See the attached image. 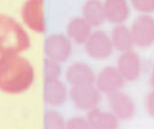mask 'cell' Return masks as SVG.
<instances>
[{
    "mask_svg": "<svg viewBox=\"0 0 154 129\" xmlns=\"http://www.w3.org/2000/svg\"><path fill=\"white\" fill-rule=\"evenodd\" d=\"M34 69L28 60L17 54L0 57V90L11 94L26 90L34 80Z\"/></svg>",
    "mask_w": 154,
    "mask_h": 129,
    "instance_id": "1",
    "label": "cell"
},
{
    "mask_svg": "<svg viewBox=\"0 0 154 129\" xmlns=\"http://www.w3.org/2000/svg\"><path fill=\"white\" fill-rule=\"evenodd\" d=\"M29 37L14 19L0 14V54H16L30 46Z\"/></svg>",
    "mask_w": 154,
    "mask_h": 129,
    "instance_id": "2",
    "label": "cell"
},
{
    "mask_svg": "<svg viewBox=\"0 0 154 129\" xmlns=\"http://www.w3.org/2000/svg\"><path fill=\"white\" fill-rule=\"evenodd\" d=\"M134 43L143 48L154 43V19L149 14H141L137 17L130 29Z\"/></svg>",
    "mask_w": 154,
    "mask_h": 129,
    "instance_id": "3",
    "label": "cell"
},
{
    "mask_svg": "<svg viewBox=\"0 0 154 129\" xmlns=\"http://www.w3.org/2000/svg\"><path fill=\"white\" fill-rule=\"evenodd\" d=\"M84 44L87 54L96 60L108 58L113 50L109 36L102 30H97L91 33Z\"/></svg>",
    "mask_w": 154,
    "mask_h": 129,
    "instance_id": "4",
    "label": "cell"
},
{
    "mask_svg": "<svg viewBox=\"0 0 154 129\" xmlns=\"http://www.w3.org/2000/svg\"><path fill=\"white\" fill-rule=\"evenodd\" d=\"M70 95L75 106L81 110L96 108L100 99V92L93 84L72 87Z\"/></svg>",
    "mask_w": 154,
    "mask_h": 129,
    "instance_id": "5",
    "label": "cell"
},
{
    "mask_svg": "<svg viewBox=\"0 0 154 129\" xmlns=\"http://www.w3.org/2000/svg\"><path fill=\"white\" fill-rule=\"evenodd\" d=\"M22 17L24 23L31 30L43 33L45 31L43 1H28L22 8Z\"/></svg>",
    "mask_w": 154,
    "mask_h": 129,
    "instance_id": "6",
    "label": "cell"
},
{
    "mask_svg": "<svg viewBox=\"0 0 154 129\" xmlns=\"http://www.w3.org/2000/svg\"><path fill=\"white\" fill-rule=\"evenodd\" d=\"M116 68L124 80L135 81L141 72V59L138 54L132 49L122 52L117 59Z\"/></svg>",
    "mask_w": 154,
    "mask_h": 129,
    "instance_id": "7",
    "label": "cell"
},
{
    "mask_svg": "<svg viewBox=\"0 0 154 129\" xmlns=\"http://www.w3.org/2000/svg\"><path fill=\"white\" fill-rule=\"evenodd\" d=\"M95 81L99 91L109 95L120 91L125 80L116 67L108 66L101 69Z\"/></svg>",
    "mask_w": 154,
    "mask_h": 129,
    "instance_id": "8",
    "label": "cell"
},
{
    "mask_svg": "<svg viewBox=\"0 0 154 129\" xmlns=\"http://www.w3.org/2000/svg\"><path fill=\"white\" fill-rule=\"evenodd\" d=\"M72 45L69 39L60 34L49 36L45 43V52L49 59L56 62L64 61L69 57Z\"/></svg>",
    "mask_w": 154,
    "mask_h": 129,
    "instance_id": "9",
    "label": "cell"
},
{
    "mask_svg": "<svg viewBox=\"0 0 154 129\" xmlns=\"http://www.w3.org/2000/svg\"><path fill=\"white\" fill-rule=\"evenodd\" d=\"M108 105L117 119H128L135 113L134 103L127 94L118 91L108 95Z\"/></svg>",
    "mask_w": 154,
    "mask_h": 129,
    "instance_id": "10",
    "label": "cell"
},
{
    "mask_svg": "<svg viewBox=\"0 0 154 129\" xmlns=\"http://www.w3.org/2000/svg\"><path fill=\"white\" fill-rule=\"evenodd\" d=\"M66 77L72 87L93 85L96 80L94 72L90 66L79 61L73 63L67 68Z\"/></svg>",
    "mask_w": 154,
    "mask_h": 129,
    "instance_id": "11",
    "label": "cell"
},
{
    "mask_svg": "<svg viewBox=\"0 0 154 129\" xmlns=\"http://www.w3.org/2000/svg\"><path fill=\"white\" fill-rule=\"evenodd\" d=\"M105 19L109 22L121 25L128 17L129 8L123 0H108L103 3Z\"/></svg>",
    "mask_w": 154,
    "mask_h": 129,
    "instance_id": "12",
    "label": "cell"
},
{
    "mask_svg": "<svg viewBox=\"0 0 154 129\" xmlns=\"http://www.w3.org/2000/svg\"><path fill=\"white\" fill-rule=\"evenodd\" d=\"M87 119L92 129H117V118L111 113L97 108L88 111Z\"/></svg>",
    "mask_w": 154,
    "mask_h": 129,
    "instance_id": "13",
    "label": "cell"
},
{
    "mask_svg": "<svg viewBox=\"0 0 154 129\" xmlns=\"http://www.w3.org/2000/svg\"><path fill=\"white\" fill-rule=\"evenodd\" d=\"M82 16L91 27L101 25L105 20L103 3L97 0L86 1L82 7Z\"/></svg>",
    "mask_w": 154,
    "mask_h": 129,
    "instance_id": "14",
    "label": "cell"
},
{
    "mask_svg": "<svg viewBox=\"0 0 154 129\" xmlns=\"http://www.w3.org/2000/svg\"><path fill=\"white\" fill-rule=\"evenodd\" d=\"M113 48L122 52L132 49L134 44L130 29L121 24L116 25L109 36Z\"/></svg>",
    "mask_w": 154,
    "mask_h": 129,
    "instance_id": "15",
    "label": "cell"
},
{
    "mask_svg": "<svg viewBox=\"0 0 154 129\" xmlns=\"http://www.w3.org/2000/svg\"><path fill=\"white\" fill-rule=\"evenodd\" d=\"M67 33L68 37L76 43H85L91 33V27L82 17H77L69 23Z\"/></svg>",
    "mask_w": 154,
    "mask_h": 129,
    "instance_id": "16",
    "label": "cell"
},
{
    "mask_svg": "<svg viewBox=\"0 0 154 129\" xmlns=\"http://www.w3.org/2000/svg\"><path fill=\"white\" fill-rule=\"evenodd\" d=\"M47 81L53 103L60 104L63 102L66 95V89L63 84L57 80V79Z\"/></svg>",
    "mask_w": 154,
    "mask_h": 129,
    "instance_id": "17",
    "label": "cell"
},
{
    "mask_svg": "<svg viewBox=\"0 0 154 129\" xmlns=\"http://www.w3.org/2000/svg\"><path fill=\"white\" fill-rule=\"evenodd\" d=\"M61 73V68L58 62L51 59H47L45 61L44 75L47 81L57 80Z\"/></svg>",
    "mask_w": 154,
    "mask_h": 129,
    "instance_id": "18",
    "label": "cell"
},
{
    "mask_svg": "<svg viewBox=\"0 0 154 129\" xmlns=\"http://www.w3.org/2000/svg\"><path fill=\"white\" fill-rule=\"evenodd\" d=\"M132 5L142 14H149L154 12V0H133Z\"/></svg>",
    "mask_w": 154,
    "mask_h": 129,
    "instance_id": "19",
    "label": "cell"
},
{
    "mask_svg": "<svg viewBox=\"0 0 154 129\" xmlns=\"http://www.w3.org/2000/svg\"><path fill=\"white\" fill-rule=\"evenodd\" d=\"M67 129H92L87 119L81 116H75L71 118L67 126Z\"/></svg>",
    "mask_w": 154,
    "mask_h": 129,
    "instance_id": "20",
    "label": "cell"
},
{
    "mask_svg": "<svg viewBox=\"0 0 154 129\" xmlns=\"http://www.w3.org/2000/svg\"><path fill=\"white\" fill-rule=\"evenodd\" d=\"M146 107L149 114L154 118V90L147 95L146 99Z\"/></svg>",
    "mask_w": 154,
    "mask_h": 129,
    "instance_id": "21",
    "label": "cell"
},
{
    "mask_svg": "<svg viewBox=\"0 0 154 129\" xmlns=\"http://www.w3.org/2000/svg\"><path fill=\"white\" fill-rule=\"evenodd\" d=\"M150 83L151 86L154 88V64L153 65L150 76Z\"/></svg>",
    "mask_w": 154,
    "mask_h": 129,
    "instance_id": "22",
    "label": "cell"
}]
</instances>
